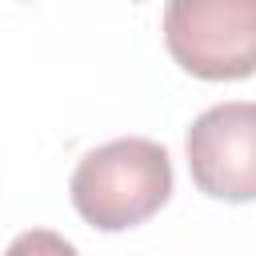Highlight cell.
<instances>
[{
    "mask_svg": "<svg viewBox=\"0 0 256 256\" xmlns=\"http://www.w3.org/2000/svg\"><path fill=\"white\" fill-rule=\"evenodd\" d=\"M72 204L100 232H124L156 216L172 196V160L148 136L108 140L80 156L72 172Z\"/></svg>",
    "mask_w": 256,
    "mask_h": 256,
    "instance_id": "cell-1",
    "label": "cell"
},
{
    "mask_svg": "<svg viewBox=\"0 0 256 256\" xmlns=\"http://www.w3.org/2000/svg\"><path fill=\"white\" fill-rule=\"evenodd\" d=\"M164 44L200 80H244L256 64V0H164Z\"/></svg>",
    "mask_w": 256,
    "mask_h": 256,
    "instance_id": "cell-2",
    "label": "cell"
},
{
    "mask_svg": "<svg viewBox=\"0 0 256 256\" xmlns=\"http://www.w3.org/2000/svg\"><path fill=\"white\" fill-rule=\"evenodd\" d=\"M188 172L212 200L248 204L256 196V108L248 100L216 104L192 120Z\"/></svg>",
    "mask_w": 256,
    "mask_h": 256,
    "instance_id": "cell-3",
    "label": "cell"
},
{
    "mask_svg": "<svg viewBox=\"0 0 256 256\" xmlns=\"http://www.w3.org/2000/svg\"><path fill=\"white\" fill-rule=\"evenodd\" d=\"M4 256H80V252H76V244H68L52 228H28L8 244Z\"/></svg>",
    "mask_w": 256,
    "mask_h": 256,
    "instance_id": "cell-4",
    "label": "cell"
}]
</instances>
